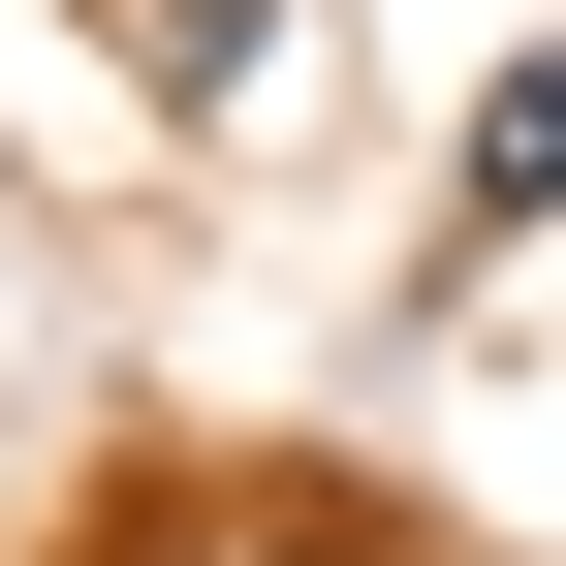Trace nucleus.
I'll return each mask as SVG.
<instances>
[{"instance_id":"2","label":"nucleus","mask_w":566,"mask_h":566,"mask_svg":"<svg viewBox=\"0 0 566 566\" xmlns=\"http://www.w3.org/2000/svg\"><path fill=\"white\" fill-rule=\"evenodd\" d=\"M158 566H378V535H283V504H221V535H158Z\"/></svg>"},{"instance_id":"1","label":"nucleus","mask_w":566,"mask_h":566,"mask_svg":"<svg viewBox=\"0 0 566 566\" xmlns=\"http://www.w3.org/2000/svg\"><path fill=\"white\" fill-rule=\"evenodd\" d=\"M441 221H472V252L566 221V63H504V95H472V189H441Z\"/></svg>"}]
</instances>
